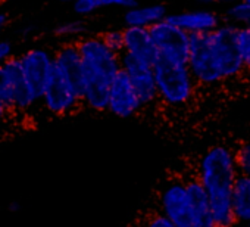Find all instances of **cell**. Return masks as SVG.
Masks as SVG:
<instances>
[{"label": "cell", "instance_id": "24", "mask_svg": "<svg viewBox=\"0 0 250 227\" xmlns=\"http://www.w3.org/2000/svg\"><path fill=\"white\" fill-rule=\"evenodd\" d=\"M143 224H145V227H175L168 218H165L159 212H153L149 217H146Z\"/></svg>", "mask_w": 250, "mask_h": 227}, {"label": "cell", "instance_id": "16", "mask_svg": "<svg viewBox=\"0 0 250 227\" xmlns=\"http://www.w3.org/2000/svg\"><path fill=\"white\" fill-rule=\"evenodd\" d=\"M168 9L162 3H153L146 6H136L124 12L122 21L125 27H139V28H150L155 24L167 20Z\"/></svg>", "mask_w": 250, "mask_h": 227}, {"label": "cell", "instance_id": "13", "mask_svg": "<svg viewBox=\"0 0 250 227\" xmlns=\"http://www.w3.org/2000/svg\"><path fill=\"white\" fill-rule=\"evenodd\" d=\"M167 20L191 34H203L215 31L221 25V18L216 12L209 9H196V11H183L178 14H169Z\"/></svg>", "mask_w": 250, "mask_h": 227}, {"label": "cell", "instance_id": "32", "mask_svg": "<svg viewBox=\"0 0 250 227\" xmlns=\"http://www.w3.org/2000/svg\"><path fill=\"white\" fill-rule=\"evenodd\" d=\"M196 2H200V3H213V0H196Z\"/></svg>", "mask_w": 250, "mask_h": 227}, {"label": "cell", "instance_id": "18", "mask_svg": "<svg viewBox=\"0 0 250 227\" xmlns=\"http://www.w3.org/2000/svg\"><path fill=\"white\" fill-rule=\"evenodd\" d=\"M87 24L83 20H69L59 23L53 28V34L58 39H65L66 42H78L80 39L85 37Z\"/></svg>", "mask_w": 250, "mask_h": 227}, {"label": "cell", "instance_id": "28", "mask_svg": "<svg viewBox=\"0 0 250 227\" xmlns=\"http://www.w3.org/2000/svg\"><path fill=\"white\" fill-rule=\"evenodd\" d=\"M6 209H8V212L17 214V212H20V211L22 209V205H21L20 201H11V202L8 204V206H6Z\"/></svg>", "mask_w": 250, "mask_h": 227}, {"label": "cell", "instance_id": "14", "mask_svg": "<svg viewBox=\"0 0 250 227\" xmlns=\"http://www.w3.org/2000/svg\"><path fill=\"white\" fill-rule=\"evenodd\" d=\"M5 69L8 71V75L12 83V90H14V114L15 112H27L31 109L36 103H39L28 87V83L24 77L20 56H12L3 64Z\"/></svg>", "mask_w": 250, "mask_h": 227}, {"label": "cell", "instance_id": "1", "mask_svg": "<svg viewBox=\"0 0 250 227\" xmlns=\"http://www.w3.org/2000/svg\"><path fill=\"white\" fill-rule=\"evenodd\" d=\"M237 30L238 25L227 23L215 31L190 36L187 65L197 86H216L246 69L235 45Z\"/></svg>", "mask_w": 250, "mask_h": 227}, {"label": "cell", "instance_id": "35", "mask_svg": "<svg viewBox=\"0 0 250 227\" xmlns=\"http://www.w3.org/2000/svg\"><path fill=\"white\" fill-rule=\"evenodd\" d=\"M243 2H246V3H249V5H250V0H243Z\"/></svg>", "mask_w": 250, "mask_h": 227}, {"label": "cell", "instance_id": "6", "mask_svg": "<svg viewBox=\"0 0 250 227\" xmlns=\"http://www.w3.org/2000/svg\"><path fill=\"white\" fill-rule=\"evenodd\" d=\"M24 77L37 102H42L44 89L55 68V52L36 46L20 55Z\"/></svg>", "mask_w": 250, "mask_h": 227}, {"label": "cell", "instance_id": "11", "mask_svg": "<svg viewBox=\"0 0 250 227\" xmlns=\"http://www.w3.org/2000/svg\"><path fill=\"white\" fill-rule=\"evenodd\" d=\"M55 69L83 97L84 72H83V59L77 42H65L55 50Z\"/></svg>", "mask_w": 250, "mask_h": 227}, {"label": "cell", "instance_id": "19", "mask_svg": "<svg viewBox=\"0 0 250 227\" xmlns=\"http://www.w3.org/2000/svg\"><path fill=\"white\" fill-rule=\"evenodd\" d=\"M235 45L237 50L243 59V64L246 69L250 71V25H241L237 30V37H235Z\"/></svg>", "mask_w": 250, "mask_h": 227}, {"label": "cell", "instance_id": "17", "mask_svg": "<svg viewBox=\"0 0 250 227\" xmlns=\"http://www.w3.org/2000/svg\"><path fill=\"white\" fill-rule=\"evenodd\" d=\"M232 212L237 223H250V176H238L232 189Z\"/></svg>", "mask_w": 250, "mask_h": 227}, {"label": "cell", "instance_id": "26", "mask_svg": "<svg viewBox=\"0 0 250 227\" xmlns=\"http://www.w3.org/2000/svg\"><path fill=\"white\" fill-rule=\"evenodd\" d=\"M14 56V45L9 40H0V65Z\"/></svg>", "mask_w": 250, "mask_h": 227}, {"label": "cell", "instance_id": "10", "mask_svg": "<svg viewBox=\"0 0 250 227\" xmlns=\"http://www.w3.org/2000/svg\"><path fill=\"white\" fill-rule=\"evenodd\" d=\"M121 69L127 74L143 103V108L159 102L153 67L145 64L128 53H121Z\"/></svg>", "mask_w": 250, "mask_h": 227}, {"label": "cell", "instance_id": "29", "mask_svg": "<svg viewBox=\"0 0 250 227\" xmlns=\"http://www.w3.org/2000/svg\"><path fill=\"white\" fill-rule=\"evenodd\" d=\"M8 23H9V15L5 11H0V33L8 25Z\"/></svg>", "mask_w": 250, "mask_h": 227}, {"label": "cell", "instance_id": "15", "mask_svg": "<svg viewBox=\"0 0 250 227\" xmlns=\"http://www.w3.org/2000/svg\"><path fill=\"white\" fill-rule=\"evenodd\" d=\"M186 186L193 209L194 227H213L210 215V201L205 186L196 176L186 179Z\"/></svg>", "mask_w": 250, "mask_h": 227}, {"label": "cell", "instance_id": "27", "mask_svg": "<svg viewBox=\"0 0 250 227\" xmlns=\"http://www.w3.org/2000/svg\"><path fill=\"white\" fill-rule=\"evenodd\" d=\"M9 114H12V112H11V109L6 106V103L3 102V99L0 97V124H3V123L8 120Z\"/></svg>", "mask_w": 250, "mask_h": 227}, {"label": "cell", "instance_id": "21", "mask_svg": "<svg viewBox=\"0 0 250 227\" xmlns=\"http://www.w3.org/2000/svg\"><path fill=\"white\" fill-rule=\"evenodd\" d=\"M235 155V164L238 174L241 176H250V140L243 142L237 151H234Z\"/></svg>", "mask_w": 250, "mask_h": 227}, {"label": "cell", "instance_id": "22", "mask_svg": "<svg viewBox=\"0 0 250 227\" xmlns=\"http://www.w3.org/2000/svg\"><path fill=\"white\" fill-rule=\"evenodd\" d=\"M100 8L102 0H77L72 5V12L80 18H85L96 14Z\"/></svg>", "mask_w": 250, "mask_h": 227}, {"label": "cell", "instance_id": "25", "mask_svg": "<svg viewBox=\"0 0 250 227\" xmlns=\"http://www.w3.org/2000/svg\"><path fill=\"white\" fill-rule=\"evenodd\" d=\"M136 6H139L137 0H102V8H121L128 11Z\"/></svg>", "mask_w": 250, "mask_h": 227}, {"label": "cell", "instance_id": "2", "mask_svg": "<svg viewBox=\"0 0 250 227\" xmlns=\"http://www.w3.org/2000/svg\"><path fill=\"white\" fill-rule=\"evenodd\" d=\"M238 176L234 151L228 146H212L199 159L196 177L209 195L213 227H234L237 223L232 212V189Z\"/></svg>", "mask_w": 250, "mask_h": 227}, {"label": "cell", "instance_id": "3", "mask_svg": "<svg viewBox=\"0 0 250 227\" xmlns=\"http://www.w3.org/2000/svg\"><path fill=\"white\" fill-rule=\"evenodd\" d=\"M77 45L84 72L83 105L94 112H107L110 84L121 71V55L106 45L102 34L85 36Z\"/></svg>", "mask_w": 250, "mask_h": 227}, {"label": "cell", "instance_id": "34", "mask_svg": "<svg viewBox=\"0 0 250 227\" xmlns=\"http://www.w3.org/2000/svg\"><path fill=\"white\" fill-rule=\"evenodd\" d=\"M136 227H145V224H143V223H142V224H137V226H136Z\"/></svg>", "mask_w": 250, "mask_h": 227}, {"label": "cell", "instance_id": "9", "mask_svg": "<svg viewBox=\"0 0 250 227\" xmlns=\"http://www.w3.org/2000/svg\"><path fill=\"white\" fill-rule=\"evenodd\" d=\"M143 109V103L130 80L122 69L110 84L107 112L118 118H131Z\"/></svg>", "mask_w": 250, "mask_h": 227}, {"label": "cell", "instance_id": "20", "mask_svg": "<svg viewBox=\"0 0 250 227\" xmlns=\"http://www.w3.org/2000/svg\"><path fill=\"white\" fill-rule=\"evenodd\" d=\"M225 15L229 20V23H232V24L250 25V5L243 2V0L231 5Z\"/></svg>", "mask_w": 250, "mask_h": 227}, {"label": "cell", "instance_id": "30", "mask_svg": "<svg viewBox=\"0 0 250 227\" xmlns=\"http://www.w3.org/2000/svg\"><path fill=\"white\" fill-rule=\"evenodd\" d=\"M238 0H213V3H225V5H234Z\"/></svg>", "mask_w": 250, "mask_h": 227}, {"label": "cell", "instance_id": "4", "mask_svg": "<svg viewBox=\"0 0 250 227\" xmlns=\"http://www.w3.org/2000/svg\"><path fill=\"white\" fill-rule=\"evenodd\" d=\"M153 71L161 103L169 108H183L193 100L197 83L186 62L159 58Z\"/></svg>", "mask_w": 250, "mask_h": 227}, {"label": "cell", "instance_id": "33", "mask_svg": "<svg viewBox=\"0 0 250 227\" xmlns=\"http://www.w3.org/2000/svg\"><path fill=\"white\" fill-rule=\"evenodd\" d=\"M6 2H9V0H0V5H2V3H6Z\"/></svg>", "mask_w": 250, "mask_h": 227}, {"label": "cell", "instance_id": "12", "mask_svg": "<svg viewBox=\"0 0 250 227\" xmlns=\"http://www.w3.org/2000/svg\"><path fill=\"white\" fill-rule=\"evenodd\" d=\"M124 53H128L133 58L155 65L159 59V52L153 43L149 28L125 27L124 28Z\"/></svg>", "mask_w": 250, "mask_h": 227}, {"label": "cell", "instance_id": "7", "mask_svg": "<svg viewBox=\"0 0 250 227\" xmlns=\"http://www.w3.org/2000/svg\"><path fill=\"white\" fill-rule=\"evenodd\" d=\"M42 105L55 117L72 115L84 106L81 94L55 68L44 89Z\"/></svg>", "mask_w": 250, "mask_h": 227}, {"label": "cell", "instance_id": "31", "mask_svg": "<svg viewBox=\"0 0 250 227\" xmlns=\"http://www.w3.org/2000/svg\"><path fill=\"white\" fill-rule=\"evenodd\" d=\"M59 3H63V5H74L77 0H58Z\"/></svg>", "mask_w": 250, "mask_h": 227}, {"label": "cell", "instance_id": "23", "mask_svg": "<svg viewBox=\"0 0 250 227\" xmlns=\"http://www.w3.org/2000/svg\"><path fill=\"white\" fill-rule=\"evenodd\" d=\"M106 45L116 53H124V30H107L102 33Z\"/></svg>", "mask_w": 250, "mask_h": 227}, {"label": "cell", "instance_id": "8", "mask_svg": "<svg viewBox=\"0 0 250 227\" xmlns=\"http://www.w3.org/2000/svg\"><path fill=\"white\" fill-rule=\"evenodd\" d=\"M153 43L159 52V58L186 62L190 55V34L177 25L164 20L149 28Z\"/></svg>", "mask_w": 250, "mask_h": 227}, {"label": "cell", "instance_id": "5", "mask_svg": "<svg viewBox=\"0 0 250 227\" xmlns=\"http://www.w3.org/2000/svg\"><path fill=\"white\" fill-rule=\"evenodd\" d=\"M158 206V212L168 218L175 227H194V217L186 186V179H168L159 192Z\"/></svg>", "mask_w": 250, "mask_h": 227}]
</instances>
